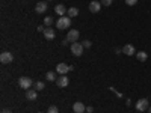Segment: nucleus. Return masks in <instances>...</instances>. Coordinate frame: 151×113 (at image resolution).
Here are the masks:
<instances>
[{"label":"nucleus","instance_id":"20","mask_svg":"<svg viewBox=\"0 0 151 113\" xmlns=\"http://www.w3.org/2000/svg\"><path fill=\"white\" fill-rule=\"evenodd\" d=\"M53 21H55V20H53L52 17H45V20H44V26H45V27H50V26L53 24Z\"/></svg>","mask_w":151,"mask_h":113},{"label":"nucleus","instance_id":"31","mask_svg":"<svg viewBox=\"0 0 151 113\" xmlns=\"http://www.w3.org/2000/svg\"><path fill=\"white\" fill-rule=\"evenodd\" d=\"M38 113H42V112H38Z\"/></svg>","mask_w":151,"mask_h":113},{"label":"nucleus","instance_id":"1","mask_svg":"<svg viewBox=\"0 0 151 113\" xmlns=\"http://www.w3.org/2000/svg\"><path fill=\"white\" fill-rule=\"evenodd\" d=\"M70 24H71V18H70L68 15H64V17L58 18V21H56V27H58L59 30H65V29L70 27Z\"/></svg>","mask_w":151,"mask_h":113},{"label":"nucleus","instance_id":"16","mask_svg":"<svg viewBox=\"0 0 151 113\" xmlns=\"http://www.w3.org/2000/svg\"><path fill=\"white\" fill-rule=\"evenodd\" d=\"M67 15H68L70 18L77 17V15H79V9H77V8H70V9H68V12H67Z\"/></svg>","mask_w":151,"mask_h":113},{"label":"nucleus","instance_id":"26","mask_svg":"<svg viewBox=\"0 0 151 113\" xmlns=\"http://www.w3.org/2000/svg\"><path fill=\"white\" fill-rule=\"evenodd\" d=\"M2 113H12V112H11L9 109H3V110H2Z\"/></svg>","mask_w":151,"mask_h":113},{"label":"nucleus","instance_id":"9","mask_svg":"<svg viewBox=\"0 0 151 113\" xmlns=\"http://www.w3.org/2000/svg\"><path fill=\"white\" fill-rule=\"evenodd\" d=\"M47 11V2H38L35 6V12L36 14H44Z\"/></svg>","mask_w":151,"mask_h":113},{"label":"nucleus","instance_id":"13","mask_svg":"<svg viewBox=\"0 0 151 113\" xmlns=\"http://www.w3.org/2000/svg\"><path fill=\"white\" fill-rule=\"evenodd\" d=\"M68 83H70V80H68L67 75H60V77L56 80V84H58L59 87H67Z\"/></svg>","mask_w":151,"mask_h":113},{"label":"nucleus","instance_id":"30","mask_svg":"<svg viewBox=\"0 0 151 113\" xmlns=\"http://www.w3.org/2000/svg\"><path fill=\"white\" fill-rule=\"evenodd\" d=\"M47 2H52V0H47Z\"/></svg>","mask_w":151,"mask_h":113},{"label":"nucleus","instance_id":"3","mask_svg":"<svg viewBox=\"0 0 151 113\" xmlns=\"http://www.w3.org/2000/svg\"><path fill=\"white\" fill-rule=\"evenodd\" d=\"M83 50H85V47L82 45V42H73V45H71V53L74 54V56H82V53H83Z\"/></svg>","mask_w":151,"mask_h":113},{"label":"nucleus","instance_id":"14","mask_svg":"<svg viewBox=\"0 0 151 113\" xmlns=\"http://www.w3.org/2000/svg\"><path fill=\"white\" fill-rule=\"evenodd\" d=\"M55 12L58 15H60V17H64V15H67V12H68V9L64 6V5H56L55 6Z\"/></svg>","mask_w":151,"mask_h":113},{"label":"nucleus","instance_id":"29","mask_svg":"<svg viewBox=\"0 0 151 113\" xmlns=\"http://www.w3.org/2000/svg\"><path fill=\"white\" fill-rule=\"evenodd\" d=\"M148 113H151V106H150V107H148Z\"/></svg>","mask_w":151,"mask_h":113},{"label":"nucleus","instance_id":"25","mask_svg":"<svg viewBox=\"0 0 151 113\" xmlns=\"http://www.w3.org/2000/svg\"><path fill=\"white\" fill-rule=\"evenodd\" d=\"M92 112H94V107H91V106L86 107V113H92Z\"/></svg>","mask_w":151,"mask_h":113},{"label":"nucleus","instance_id":"28","mask_svg":"<svg viewBox=\"0 0 151 113\" xmlns=\"http://www.w3.org/2000/svg\"><path fill=\"white\" fill-rule=\"evenodd\" d=\"M38 30H40V32H44V30H45V29H44V27H42V26H38Z\"/></svg>","mask_w":151,"mask_h":113},{"label":"nucleus","instance_id":"24","mask_svg":"<svg viewBox=\"0 0 151 113\" xmlns=\"http://www.w3.org/2000/svg\"><path fill=\"white\" fill-rule=\"evenodd\" d=\"M101 5L103 6H110L112 5V0H101Z\"/></svg>","mask_w":151,"mask_h":113},{"label":"nucleus","instance_id":"15","mask_svg":"<svg viewBox=\"0 0 151 113\" xmlns=\"http://www.w3.org/2000/svg\"><path fill=\"white\" fill-rule=\"evenodd\" d=\"M38 91H32V89H27V92H26V98L27 99H30V101H35L36 99V97H38V94H36Z\"/></svg>","mask_w":151,"mask_h":113},{"label":"nucleus","instance_id":"10","mask_svg":"<svg viewBox=\"0 0 151 113\" xmlns=\"http://www.w3.org/2000/svg\"><path fill=\"white\" fill-rule=\"evenodd\" d=\"M56 71H58V74H60V75H65V74H67L68 71H71V69H70V67H68L67 64H58Z\"/></svg>","mask_w":151,"mask_h":113},{"label":"nucleus","instance_id":"2","mask_svg":"<svg viewBox=\"0 0 151 113\" xmlns=\"http://www.w3.org/2000/svg\"><path fill=\"white\" fill-rule=\"evenodd\" d=\"M33 80L30 79V77H21L20 80H18V84H20V87H21V89H30V87L33 86Z\"/></svg>","mask_w":151,"mask_h":113},{"label":"nucleus","instance_id":"6","mask_svg":"<svg viewBox=\"0 0 151 113\" xmlns=\"http://www.w3.org/2000/svg\"><path fill=\"white\" fill-rule=\"evenodd\" d=\"M79 36H80V33H79V30H76V29H71L70 32H68V35H67V39L73 44V42H77V39H79Z\"/></svg>","mask_w":151,"mask_h":113},{"label":"nucleus","instance_id":"18","mask_svg":"<svg viewBox=\"0 0 151 113\" xmlns=\"http://www.w3.org/2000/svg\"><path fill=\"white\" fill-rule=\"evenodd\" d=\"M136 57L139 59L141 62H145V60L148 59V54H147L145 51H139V53H136Z\"/></svg>","mask_w":151,"mask_h":113},{"label":"nucleus","instance_id":"22","mask_svg":"<svg viewBox=\"0 0 151 113\" xmlns=\"http://www.w3.org/2000/svg\"><path fill=\"white\" fill-rule=\"evenodd\" d=\"M82 45H83L85 48H91V47H92V42L86 39V41H83V42H82Z\"/></svg>","mask_w":151,"mask_h":113},{"label":"nucleus","instance_id":"5","mask_svg":"<svg viewBox=\"0 0 151 113\" xmlns=\"http://www.w3.org/2000/svg\"><path fill=\"white\" fill-rule=\"evenodd\" d=\"M12 60H14V56H12V53H9V51H3L2 54H0V62H2L3 65L11 64Z\"/></svg>","mask_w":151,"mask_h":113},{"label":"nucleus","instance_id":"21","mask_svg":"<svg viewBox=\"0 0 151 113\" xmlns=\"http://www.w3.org/2000/svg\"><path fill=\"white\" fill-rule=\"evenodd\" d=\"M47 113H59L58 106H50V107H48V110H47Z\"/></svg>","mask_w":151,"mask_h":113},{"label":"nucleus","instance_id":"17","mask_svg":"<svg viewBox=\"0 0 151 113\" xmlns=\"http://www.w3.org/2000/svg\"><path fill=\"white\" fill-rule=\"evenodd\" d=\"M45 79H47V82H56V80H58V77H56V74H55L53 71H50V72H47V74H45Z\"/></svg>","mask_w":151,"mask_h":113},{"label":"nucleus","instance_id":"7","mask_svg":"<svg viewBox=\"0 0 151 113\" xmlns=\"http://www.w3.org/2000/svg\"><path fill=\"white\" fill-rule=\"evenodd\" d=\"M122 53H124L125 56H133V54H136L134 45H132V44H125V45L122 47Z\"/></svg>","mask_w":151,"mask_h":113},{"label":"nucleus","instance_id":"8","mask_svg":"<svg viewBox=\"0 0 151 113\" xmlns=\"http://www.w3.org/2000/svg\"><path fill=\"white\" fill-rule=\"evenodd\" d=\"M42 33H44V36H45L47 41L55 39V36H56V32H55V29H52V27H45V30H44Z\"/></svg>","mask_w":151,"mask_h":113},{"label":"nucleus","instance_id":"12","mask_svg":"<svg viewBox=\"0 0 151 113\" xmlns=\"http://www.w3.org/2000/svg\"><path fill=\"white\" fill-rule=\"evenodd\" d=\"M101 6H103V5L100 3V2H97V0H92V2L89 3V11L94 12V14H97V12L101 9Z\"/></svg>","mask_w":151,"mask_h":113},{"label":"nucleus","instance_id":"23","mask_svg":"<svg viewBox=\"0 0 151 113\" xmlns=\"http://www.w3.org/2000/svg\"><path fill=\"white\" fill-rule=\"evenodd\" d=\"M137 3V0H125V5H129V6H133Z\"/></svg>","mask_w":151,"mask_h":113},{"label":"nucleus","instance_id":"19","mask_svg":"<svg viewBox=\"0 0 151 113\" xmlns=\"http://www.w3.org/2000/svg\"><path fill=\"white\" fill-rule=\"evenodd\" d=\"M33 86H35V91H42L45 84H44V82H35Z\"/></svg>","mask_w":151,"mask_h":113},{"label":"nucleus","instance_id":"11","mask_svg":"<svg viewBox=\"0 0 151 113\" xmlns=\"http://www.w3.org/2000/svg\"><path fill=\"white\" fill-rule=\"evenodd\" d=\"M73 110H74V113H85V112H86V107H85L83 103L77 101V103L73 104Z\"/></svg>","mask_w":151,"mask_h":113},{"label":"nucleus","instance_id":"27","mask_svg":"<svg viewBox=\"0 0 151 113\" xmlns=\"http://www.w3.org/2000/svg\"><path fill=\"white\" fill-rule=\"evenodd\" d=\"M68 42H70L68 39H64V41H62V45H68Z\"/></svg>","mask_w":151,"mask_h":113},{"label":"nucleus","instance_id":"4","mask_svg":"<svg viewBox=\"0 0 151 113\" xmlns=\"http://www.w3.org/2000/svg\"><path fill=\"white\" fill-rule=\"evenodd\" d=\"M148 107H150V101L147 98H142L136 103V110L137 112H145V110H148Z\"/></svg>","mask_w":151,"mask_h":113},{"label":"nucleus","instance_id":"32","mask_svg":"<svg viewBox=\"0 0 151 113\" xmlns=\"http://www.w3.org/2000/svg\"><path fill=\"white\" fill-rule=\"evenodd\" d=\"M85 113H86V112H85Z\"/></svg>","mask_w":151,"mask_h":113}]
</instances>
